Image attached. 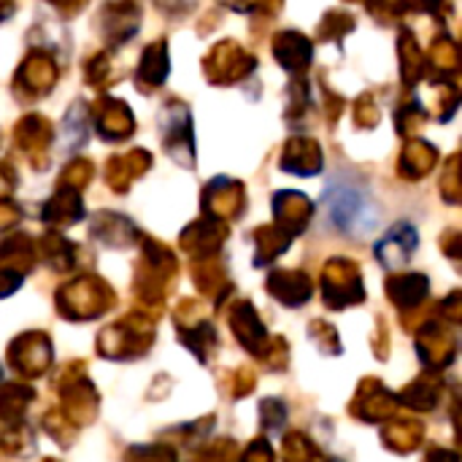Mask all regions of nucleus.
I'll use <instances>...</instances> for the list:
<instances>
[{
  "label": "nucleus",
  "instance_id": "nucleus-1",
  "mask_svg": "<svg viewBox=\"0 0 462 462\" xmlns=\"http://www.w3.org/2000/svg\"><path fill=\"white\" fill-rule=\"evenodd\" d=\"M322 211L333 222V227H338L346 236H368L379 222V211L368 192L349 179L328 184L322 195Z\"/></svg>",
  "mask_w": 462,
  "mask_h": 462
}]
</instances>
